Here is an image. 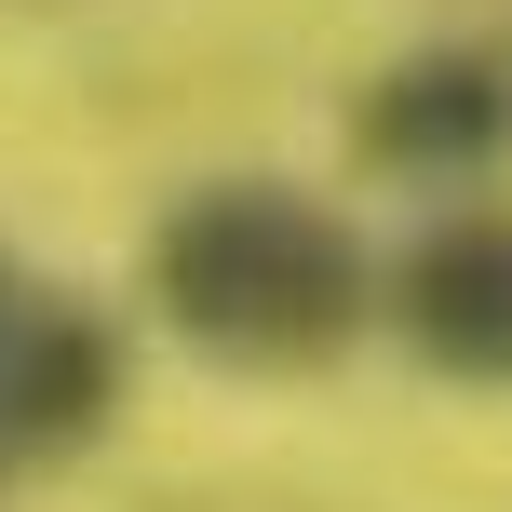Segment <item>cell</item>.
<instances>
[{
	"mask_svg": "<svg viewBox=\"0 0 512 512\" xmlns=\"http://www.w3.org/2000/svg\"><path fill=\"white\" fill-rule=\"evenodd\" d=\"M391 324L432 378L512 391V216H432L391 270Z\"/></svg>",
	"mask_w": 512,
	"mask_h": 512,
	"instance_id": "7a4b0ae2",
	"label": "cell"
},
{
	"mask_svg": "<svg viewBox=\"0 0 512 512\" xmlns=\"http://www.w3.org/2000/svg\"><path fill=\"white\" fill-rule=\"evenodd\" d=\"M149 297L189 351L243 364V378H310L364 337L378 283H364V243L337 203H310L283 176H230L149 230Z\"/></svg>",
	"mask_w": 512,
	"mask_h": 512,
	"instance_id": "6da1fadb",
	"label": "cell"
},
{
	"mask_svg": "<svg viewBox=\"0 0 512 512\" xmlns=\"http://www.w3.org/2000/svg\"><path fill=\"white\" fill-rule=\"evenodd\" d=\"M0 324H14V270H0Z\"/></svg>",
	"mask_w": 512,
	"mask_h": 512,
	"instance_id": "5b68a950",
	"label": "cell"
},
{
	"mask_svg": "<svg viewBox=\"0 0 512 512\" xmlns=\"http://www.w3.org/2000/svg\"><path fill=\"white\" fill-rule=\"evenodd\" d=\"M108 405H122V337L81 297H14V324H0V472L68 459Z\"/></svg>",
	"mask_w": 512,
	"mask_h": 512,
	"instance_id": "3957f363",
	"label": "cell"
},
{
	"mask_svg": "<svg viewBox=\"0 0 512 512\" xmlns=\"http://www.w3.org/2000/svg\"><path fill=\"white\" fill-rule=\"evenodd\" d=\"M512 149V68L499 54H405V68L364 95V162L378 176H486V162Z\"/></svg>",
	"mask_w": 512,
	"mask_h": 512,
	"instance_id": "277c9868",
	"label": "cell"
}]
</instances>
